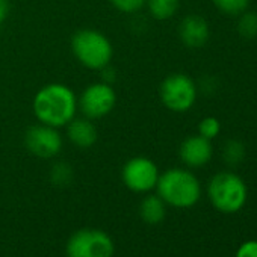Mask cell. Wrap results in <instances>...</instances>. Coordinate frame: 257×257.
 Instances as JSON below:
<instances>
[{
  "instance_id": "21",
  "label": "cell",
  "mask_w": 257,
  "mask_h": 257,
  "mask_svg": "<svg viewBox=\"0 0 257 257\" xmlns=\"http://www.w3.org/2000/svg\"><path fill=\"white\" fill-rule=\"evenodd\" d=\"M236 257H257V240H246L243 242L237 252Z\"/></svg>"
},
{
  "instance_id": "3",
  "label": "cell",
  "mask_w": 257,
  "mask_h": 257,
  "mask_svg": "<svg viewBox=\"0 0 257 257\" xmlns=\"http://www.w3.org/2000/svg\"><path fill=\"white\" fill-rule=\"evenodd\" d=\"M70 47L77 62L92 71H100L110 65L113 58L110 40L97 29H80L74 32Z\"/></svg>"
},
{
  "instance_id": "7",
  "label": "cell",
  "mask_w": 257,
  "mask_h": 257,
  "mask_svg": "<svg viewBox=\"0 0 257 257\" xmlns=\"http://www.w3.org/2000/svg\"><path fill=\"white\" fill-rule=\"evenodd\" d=\"M115 251L110 236L97 228H82L67 243L70 257H112Z\"/></svg>"
},
{
  "instance_id": "16",
  "label": "cell",
  "mask_w": 257,
  "mask_h": 257,
  "mask_svg": "<svg viewBox=\"0 0 257 257\" xmlns=\"http://www.w3.org/2000/svg\"><path fill=\"white\" fill-rule=\"evenodd\" d=\"M73 177H74V171H73L70 164H67V162H56L52 167L50 180L53 182V185H56V186H67V185L71 183Z\"/></svg>"
},
{
  "instance_id": "1",
  "label": "cell",
  "mask_w": 257,
  "mask_h": 257,
  "mask_svg": "<svg viewBox=\"0 0 257 257\" xmlns=\"http://www.w3.org/2000/svg\"><path fill=\"white\" fill-rule=\"evenodd\" d=\"M32 110L38 122L56 128L65 127L79 112L77 94L65 83H47L34 95Z\"/></svg>"
},
{
  "instance_id": "24",
  "label": "cell",
  "mask_w": 257,
  "mask_h": 257,
  "mask_svg": "<svg viewBox=\"0 0 257 257\" xmlns=\"http://www.w3.org/2000/svg\"><path fill=\"white\" fill-rule=\"evenodd\" d=\"M68 257H70V255H68Z\"/></svg>"
},
{
  "instance_id": "14",
  "label": "cell",
  "mask_w": 257,
  "mask_h": 257,
  "mask_svg": "<svg viewBox=\"0 0 257 257\" xmlns=\"http://www.w3.org/2000/svg\"><path fill=\"white\" fill-rule=\"evenodd\" d=\"M180 5V0H146L149 14L159 22L170 20L176 16Z\"/></svg>"
},
{
  "instance_id": "2",
  "label": "cell",
  "mask_w": 257,
  "mask_h": 257,
  "mask_svg": "<svg viewBox=\"0 0 257 257\" xmlns=\"http://www.w3.org/2000/svg\"><path fill=\"white\" fill-rule=\"evenodd\" d=\"M155 189L165 204L177 209L192 207L201 197L200 180L194 173L185 168H171L159 174Z\"/></svg>"
},
{
  "instance_id": "5",
  "label": "cell",
  "mask_w": 257,
  "mask_h": 257,
  "mask_svg": "<svg viewBox=\"0 0 257 257\" xmlns=\"http://www.w3.org/2000/svg\"><path fill=\"white\" fill-rule=\"evenodd\" d=\"M159 97L167 109L183 113L195 104L197 85L188 74L173 73L162 80L159 86Z\"/></svg>"
},
{
  "instance_id": "10",
  "label": "cell",
  "mask_w": 257,
  "mask_h": 257,
  "mask_svg": "<svg viewBox=\"0 0 257 257\" xmlns=\"http://www.w3.org/2000/svg\"><path fill=\"white\" fill-rule=\"evenodd\" d=\"M179 156L186 167L200 168L210 162L213 156V147L210 140H206L201 135H192L180 144Z\"/></svg>"
},
{
  "instance_id": "18",
  "label": "cell",
  "mask_w": 257,
  "mask_h": 257,
  "mask_svg": "<svg viewBox=\"0 0 257 257\" xmlns=\"http://www.w3.org/2000/svg\"><path fill=\"white\" fill-rule=\"evenodd\" d=\"M213 5L227 16H239L246 11L249 0H212Z\"/></svg>"
},
{
  "instance_id": "11",
  "label": "cell",
  "mask_w": 257,
  "mask_h": 257,
  "mask_svg": "<svg viewBox=\"0 0 257 257\" xmlns=\"http://www.w3.org/2000/svg\"><path fill=\"white\" fill-rule=\"evenodd\" d=\"M210 31L207 22L195 14L186 16L179 25V37L189 49H200L209 40Z\"/></svg>"
},
{
  "instance_id": "6",
  "label": "cell",
  "mask_w": 257,
  "mask_h": 257,
  "mask_svg": "<svg viewBox=\"0 0 257 257\" xmlns=\"http://www.w3.org/2000/svg\"><path fill=\"white\" fill-rule=\"evenodd\" d=\"M116 104V92L110 83L94 82L89 83L80 95H77V109L82 116L89 119H100L109 115Z\"/></svg>"
},
{
  "instance_id": "19",
  "label": "cell",
  "mask_w": 257,
  "mask_h": 257,
  "mask_svg": "<svg viewBox=\"0 0 257 257\" xmlns=\"http://www.w3.org/2000/svg\"><path fill=\"white\" fill-rule=\"evenodd\" d=\"M110 5L121 14L134 16L146 8V0H109Z\"/></svg>"
},
{
  "instance_id": "15",
  "label": "cell",
  "mask_w": 257,
  "mask_h": 257,
  "mask_svg": "<svg viewBox=\"0 0 257 257\" xmlns=\"http://www.w3.org/2000/svg\"><path fill=\"white\" fill-rule=\"evenodd\" d=\"M222 158L228 165H237L245 158V146L237 140H230L224 144Z\"/></svg>"
},
{
  "instance_id": "23",
  "label": "cell",
  "mask_w": 257,
  "mask_h": 257,
  "mask_svg": "<svg viewBox=\"0 0 257 257\" xmlns=\"http://www.w3.org/2000/svg\"><path fill=\"white\" fill-rule=\"evenodd\" d=\"M10 13V2L8 0H0V25L5 22Z\"/></svg>"
},
{
  "instance_id": "13",
  "label": "cell",
  "mask_w": 257,
  "mask_h": 257,
  "mask_svg": "<svg viewBox=\"0 0 257 257\" xmlns=\"http://www.w3.org/2000/svg\"><path fill=\"white\" fill-rule=\"evenodd\" d=\"M140 213H141V218L144 219V222L155 225V224H159L164 221L165 213H167V204L158 194L147 195L141 201Z\"/></svg>"
},
{
  "instance_id": "4",
  "label": "cell",
  "mask_w": 257,
  "mask_h": 257,
  "mask_svg": "<svg viewBox=\"0 0 257 257\" xmlns=\"http://www.w3.org/2000/svg\"><path fill=\"white\" fill-rule=\"evenodd\" d=\"M210 203L222 213H234L246 203L248 191L245 182L234 173L222 171L213 176L207 186Z\"/></svg>"
},
{
  "instance_id": "20",
  "label": "cell",
  "mask_w": 257,
  "mask_h": 257,
  "mask_svg": "<svg viewBox=\"0 0 257 257\" xmlns=\"http://www.w3.org/2000/svg\"><path fill=\"white\" fill-rule=\"evenodd\" d=\"M221 132V122L215 116H206L198 124V135H201L206 140H213Z\"/></svg>"
},
{
  "instance_id": "9",
  "label": "cell",
  "mask_w": 257,
  "mask_h": 257,
  "mask_svg": "<svg viewBox=\"0 0 257 257\" xmlns=\"http://www.w3.org/2000/svg\"><path fill=\"white\" fill-rule=\"evenodd\" d=\"M25 147L38 159H53L62 152L64 138L59 128L38 122L26 131Z\"/></svg>"
},
{
  "instance_id": "22",
  "label": "cell",
  "mask_w": 257,
  "mask_h": 257,
  "mask_svg": "<svg viewBox=\"0 0 257 257\" xmlns=\"http://www.w3.org/2000/svg\"><path fill=\"white\" fill-rule=\"evenodd\" d=\"M103 74H101V82H106V83H110V85H113V82H115V77H116V73H115V70L110 67V65H107V67H104L103 70H100Z\"/></svg>"
},
{
  "instance_id": "8",
  "label": "cell",
  "mask_w": 257,
  "mask_h": 257,
  "mask_svg": "<svg viewBox=\"0 0 257 257\" xmlns=\"http://www.w3.org/2000/svg\"><path fill=\"white\" fill-rule=\"evenodd\" d=\"M159 174V168L152 159L146 156H135L122 165L121 180L132 192L147 194L156 188Z\"/></svg>"
},
{
  "instance_id": "17",
  "label": "cell",
  "mask_w": 257,
  "mask_h": 257,
  "mask_svg": "<svg viewBox=\"0 0 257 257\" xmlns=\"http://www.w3.org/2000/svg\"><path fill=\"white\" fill-rule=\"evenodd\" d=\"M237 32L242 38L252 40L257 37V14L255 13H242L237 25Z\"/></svg>"
},
{
  "instance_id": "12",
  "label": "cell",
  "mask_w": 257,
  "mask_h": 257,
  "mask_svg": "<svg viewBox=\"0 0 257 257\" xmlns=\"http://www.w3.org/2000/svg\"><path fill=\"white\" fill-rule=\"evenodd\" d=\"M67 138L77 149H91L98 140L97 125L86 116H74L67 125Z\"/></svg>"
}]
</instances>
